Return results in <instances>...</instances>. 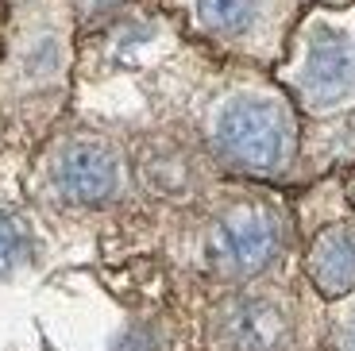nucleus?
Masks as SVG:
<instances>
[{
    "label": "nucleus",
    "instance_id": "nucleus-1",
    "mask_svg": "<svg viewBox=\"0 0 355 351\" xmlns=\"http://www.w3.org/2000/svg\"><path fill=\"white\" fill-rule=\"evenodd\" d=\"M320 298L309 282L293 290L266 271L236 290L213 298L205 313L209 351H317L324 325L317 320Z\"/></svg>",
    "mask_w": 355,
    "mask_h": 351
},
{
    "label": "nucleus",
    "instance_id": "nucleus-2",
    "mask_svg": "<svg viewBox=\"0 0 355 351\" xmlns=\"http://www.w3.org/2000/svg\"><path fill=\"white\" fill-rule=\"evenodd\" d=\"M293 224L286 209L266 194H236L213 209L197 232V263L213 290H236L286 259Z\"/></svg>",
    "mask_w": 355,
    "mask_h": 351
},
{
    "label": "nucleus",
    "instance_id": "nucleus-3",
    "mask_svg": "<svg viewBox=\"0 0 355 351\" xmlns=\"http://www.w3.org/2000/svg\"><path fill=\"white\" fill-rule=\"evenodd\" d=\"M216 147L236 170L275 178L290 166L293 132L270 101H236L216 120Z\"/></svg>",
    "mask_w": 355,
    "mask_h": 351
},
{
    "label": "nucleus",
    "instance_id": "nucleus-4",
    "mask_svg": "<svg viewBox=\"0 0 355 351\" xmlns=\"http://www.w3.org/2000/svg\"><path fill=\"white\" fill-rule=\"evenodd\" d=\"M51 185L66 205L97 209V205L116 201L124 185V166L105 139H73L54 155Z\"/></svg>",
    "mask_w": 355,
    "mask_h": 351
},
{
    "label": "nucleus",
    "instance_id": "nucleus-5",
    "mask_svg": "<svg viewBox=\"0 0 355 351\" xmlns=\"http://www.w3.org/2000/svg\"><path fill=\"white\" fill-rule=\"evenodd\" d=\"M302 278L320 301H340L355 290V216L320 224L302 255Z\"/></svg>",
    "mask_w": 355,
    "mask_h": 351
},
{
    "label": "nucleus",
    "instance_id": "nucleus-6",
    "mask_svg": "<svg viewBox=\"0 0 355 351\" xmlns=\"http://www.w3.org/2000/svg\"><path fill=\"white\" fill-rule=\"evenodd\" d=\"M355 78V51L347 39L340 35H320L309 54V85L320 97H332L340 89H347Z\"/></svg>",
    "mask_w": 355,
    "mask_h": 351
},
{
    "label": "nucleus",
    "instance_id": "nucleus-7",
    "mask_svg": "<svg viewBox=\"0 0 355 351\" xmlns=\"http://www.w3.org/2000/svg\"><path fill=\"white\" fill-rule=\"evenodd\" d=\"M201 19L205 27H213V31H240L243 24L251 19L255 12V0H201Z\"/></svg>",
    "mask_w": 355,
    "mask_h": 351
},
{
    "label": "nucleus",
    "instance_id": "nucleus-8",
    "mask_svg": "<svg viewBox=\"0 0 355 351\" xmlns=\"http://www.w3.org/2000/svg\"><path fill=\"white\" fill-rule=\"evenodd\" d=\"M31 251V236H27L24 220L12 212H0V274H12Z\"/></svg>",
    "mask_w": 355,
    "mask_h": 351
},
{
    "label": "nucleus",
    "instance_id": "nucleus-9",
    "mask_svg": "<svg viewBox=\"0 0 355 351\" xmlns=\"http://www.w3.org/2000/svg\"><path fill=\"white\" fill-rule=\"evenodd\" d=\"M332 313H329V351H355V290L340 301H329Z\"/></svg>",
    "mask_w": 355,
    "mask_h": 351
},
{
    "label": "nucleus",
    "instance_id": "nucleus-10",
    "mask_svg": "<svg viewBox=\"0 0 355 351\" xmlns=\"http://www.w3.org/2000/svg\"><path fill=\"white\" fill-rule=\"evenodd\" d=\"M352 201H355V178H352Z\"/></svg>",
    "mask_w": 355,
    "mask_h": 351
}]
</instances>
